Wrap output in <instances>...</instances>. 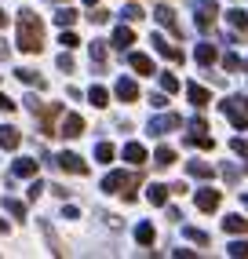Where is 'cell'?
<instances>
[{
  "label": "cell",
  "instance_id": "obj_39",
  "mask_svg": "<svg viewBox=\"0 0 248 259\" xmlns=\"http://www.w3.org/2000/svg\"><path fill=\"white\" fill-rule=\"evenodd\" d=\"M59 44H62V48H77L80 40H77V33H66V29H62V37H59Z\"/></svg>",
  "mask_w": 248,
  "mask_h": 259
},
{
  "label": "cell",
  "instance_id": "obj_2",
  "mask_svg": "<svg viewBox=\"0 0 248 259\" xmlns=\"http://www.w3.org/2000/svg\"><path fill=\"white\" fill-rule=\"evenodd\" d=\"M139 183V176H124V171H110V176L102 179V190L106 194H124V201H132V186Z\"/></svg>",
  "mask_w": 248,
  "mask_h": 259
},
{
  "label": "cell",
  "instance_id": "obj_20",
  "mask_svg": "<svg viewBox=\"0 0 248 259\" xmlns=\"http://www.w3.org/2000/svg\"><path fill=\"white\" fill-rule=\"evenodd\" d=\"M128 44H135V33H132L128 26H117V29H113V48H120V51H124Z\"/></svg>",
  "mask_w": 248,
  "mask_h": 259
},
{
  "label": "cell",
  "instance_id": "obj_6",
  "mask_svg": "<svg viewBox=\"0 0 248 259\" xmlns=\"http://www.w3.org/2000/svg\"><path fill=\"white\" fill-rule=\"evenodd\" d=\"M59 135H66V139H77V135H84V117H80V113H66Z\"/></svg>",
  "mask_w": 248,
  "mask_h": 259
},
{
  "label": "cell",
  "instance_id": "obj_41",
  "mask_svg": "<svg viewBox=\"0 0 248 259\" xmlns=\"http://www.w3.org/2000/svg\"><path fill=\"white\" fill-rule=\"evenodd\" d=\"M44 190H48V186H44V183H33V186H29V201H37V197H40V194H44Z\"/></svg>",
  "mask_w": 248,
  "mask_h": 259
},
{
  "label": "cell",
  "instance_id": "obj_13",
  "mask_svg": "<svg viewBox=\"0 0 248 259\" xmlns=\"http://www.w3.org/2000/svg\"><path fill=\"white\" fill-rule=\"evenodd\" d=\"M168 194H172V190H168V186H161V183L146 186V201L153 204V208H161V204H168Z\"/></svg>",
  "mask_w": 248,
  "mask_h": 259
},
{
  "label": "cell",
  "instance_id": "obj_46",
  "mask_svg": "<svg viewBox=\"0 0 248 259\" xmlns=\"http://www.w3.org/2000/svg\"><path fill=\"white\" fill-rule=\"evenodd\" d=\"M84 4H88V8H95V4H99V0H84Z\"/></svg>",
  "mask_w": 248,
  "mask_h": 259
},
{
  "label": "cell",
  "instance_id": "obj_3",
  "mask_svg": "<svg viewBox=\"0 0 248 259\" xmlns=\"http://www.w3.org/2000/svg\"><path fill=\"white\" fill-rule=\"evenodd\" d=\"M219 110L230 117V124H234V128L248 132V99H226V102H219Z\"/></svg>",
  "mask_w": 248,
  "mask_h": 259
},
{
  "label": "cell",
  "instance_id": "obj_18",
  "mask_svg": "<svg viewBox=\"0 0 248 259\" xmlns=\"http://www.w3.org/2000/svg\"><path fill=\"white\" fill-rule=\"evenodd\" d=\"M186 95H190L193 106H208V102H212V95L201 88V84H186Z\"/></svg>",
  "mask_w": 248,
  "mask_h": 259
},
{
  "label": "cell",
  "instance_id": "obj_19",
  "mask_svg": "<svg viewBox=\"0 0 248 259\" xmlns=\"http://www.w3.org/2000/svg\"><path fill=\"white\" fill-rule=\"evenodd\" d=\"M186 171H190L193 179H212V176H216L208 161H190V164H186Z\"/></svg>",
  "mask_w": 248,
  "mask_h": 259
},
{
  "label": "cell",
  "instance_id": "obj_31",
  "mask_svg": "<svg viewBox=\"0 0 248 259\" xmlns=\"http://www.w3.org/2000/svg\"><path fill=\"white\" fill-rule=\"evenodd\" d=\"M95 161H99V164L113 161V146H110V143H99V146H95Z\"/></svg>",
  "mask_w": 248,
  "mask_h": 259
},
{
  "label": "cell",
  "instance_id": "obj_29",
  "mask_svg": "<svg viewBox=\"0 0 248 259\" xmlns=\"http://www.w3.org/2000/svg\"><path fill=\"white\" fill-rule=\"evenodd\" d=\"M88 99H92V106H95V110H102L106 102H110V95H106V88H99V84H95L92 92H88Z\"/></svg>",
  "mask_w": 248,
  "mask_h": 259
},
{
  "label": "cell",
  "instance_id": "obj_12",
  "mask_svg": "<svg viewBox=\"0 0 248 259\" xmlns=\"http://www.w3.org/2000/svg\"><path fill=\"white\" fill-rule=\"evenodd\" d=\"M216 15H219V8H216V4H197V26L208 33V29H212V22H216Z\"/></svg>",
  "mask_w": 248,
  "mask_h": 259
},
{
  "label": "cell",
  "instance_id": "obj_40",
  "mask_svg": "<svg viewBox=\"0 0 248 259\" xmlns=\"http://www.w3.org/2000/svg\"><path fill=\"white\" fill-rule=\"evenodd\" d=\"M59 66H62V70L69 73V70H73V59H69V48L62 51V55H59Z\"/></svg>",
  "mask_w": 248,
  "mask_h": 259
},
{
  "label": "cell",
  "instance_id": "obj_16",
  "mask_svg": "<svg viewBox=\"0 0 248 259\" xmlns=\"http://www.w3.org/2000/svg\"><path fill=\"white\" fill-rule=\"evenodd\" d=\"M124 161H128V164H143L146 161V146L143 143H128V146H124Z\"/></svg>",
  "mask_w": 248,
  "mask_h": 259
},
{
  "label": "cell",
  "instance_id": "obj_35",
  "mask_svg": "<svg viewBox=\"0 0 248 259\" xmlns=\"http://www.w3.org/2000/svg\"><path fill=\"white\" fill-rule=\"evenodd\" d=\"M161 88L164 92H179V77H175V73H161Z\"/></svg>",
  "mask_w": 248,
  "mask_h": 259
},
{
  "label": "cell",
  "instance_id": "obj_44",
  "mask_svg": "<svg viewBox=\"0 0 248 259\" xmlns=\"http://www.w3.org/2000/svg\"><path fill=\"white\" fill-rule=\"evenodd\" d=\"M0 110H4V113H11V110H15V99H8V95H0Z\"/></svg>",
  "mask_w": 248,
  "mask_h": 259
},
{
  "label": "cell",
  "instance_id": "obj_1",
  "mask_svg": "<svg viewBox=\"0 0 248 259\" xmlns=\"http://www.w3.org/2000/svg\"><path fill=\"white\" fill-rule=\"evenodd\" d=\"M19 48L29 51V55L44 48V22H40L33 11H22V15H19Z\"/></svg>",
  "mask_w": 248,
  "mask_h": 259
},
{
  "label": "cell",
  "instance_id": "obj_30",
  "mask_svg": "<svg viewBox=\"0 0 248 259\" xmlns=\"http://www.w3.org/2000/svg\"><path fill=\"white\" fill-rule=\"evenodd\" d=\"M226 19H230V26H237V29H248V15H244L241 8H234V11H226Z\"/></svg>",
  "mask_w": 248,
  "mask_h": 259
},
{
  "label": "cell",
  "instance_id": "obj_4",
  "mask_svg": "<svg viewBox=\"0 0 248 259\" xmlns=\"http://www.w3.org/2000/svg\"><path fill=\"white\" fill-rule=\"evenodd\" d=\"M175 128H183V117H179V113H164V117H153V120H150V132H153V135H168V132H175Z\"/></svg>",
  "mask_w": 248,
  "mask_h": 259
},
{
  "label": "cell",
  "instance_id": "obj_10",
  "mask_svg": "<svg viewBox=\"0 0 248 259\" xmlns=\"http://www.w3.org/2000/svg\"><path fill=\"white\" fill-rule=\"evenodd\" d=\"M128 62H132V70H135V73H146V77H153V73H157V70H153V59H150V55H143V51H132Z\"/></svg>",
  "mask_w": 248,
  "mask_h": 259
},
{
  "label": "cell",
  "instance_id": "obj_34",
  "mask_svg": "<svg viewBox=\"0 0 248 259\" xmlns=\"http://www.w3.org/2000/svg\"><path fill=\"white\" fill-rule=\"evenodd\" d=\"M4 204H8V212H11L15 219H22V215H26V204H22V201H15V197H8Z\"/></svg>",
  "mask_w": 248,
  "mask_h": 259
},
{
  "label": "cell",
  "instance_id": "obj_26",
  "mask_svg": "<svg viewBox=\"0 0 248 259\" xmlns=\"http://www.w3.org/2000/svg\"><path fill=\"white\" fill-rule=\"evenodd\" d=\"M73 22H77V11H73V8H59V11H55V26L66 29V26H73Z\"/></svg>",
  "mask_w": 248,
  "mask_h": 259
},
{
  "label": "cell",
  "instance_id": "obj_14",
  "mask_svg": "<svg viewBox=\"0 0 248 259\" xmlns=\"http://www.w3.org/2000/svg\"><path fill=\"white\" fill-rule=\"evenodd\" d=\"M117 99H120V102H135V99H139V84L120 77V80H117Z\"/></svg>",
  "mask_w": 248,
  "mask_h": 259
},
{
  "label": "cell",
  "instance_id": "obj_38",
  "mask_svg": "<svg viewBox=\"0 0 248 259\" xmlns=\"http://www.w3.org/2000/svg\"><path fill=\"white\" fill-rule=\"evenodd\" d=\"M230 150L241 153V157H248V139H230Z\"/></svg>",
  "mask_w": 248,
  "mask_h": 259
},
{
  "label": "cell",
  "instance_id": "obj_8",
  "mask_svg": "<svg viewBox=\"0 0 248 259\" xmlns=\"http://www.w3.org/2000/svg\"><path fill=\"white\" fill-rule=\"evenodd\" d=\"M219 201H223L219 190H212V186L197 190V208H201V212H216V208H219Z\"/></svg>",
  "mask_w": 248,
  "mask_h": 259
},
{
  "label": "cell",
  "instance_id": "obj_25",
  "mask_svg": "<svg viewBox=\"0 0 248 259\" xmlns=\"http://www.w3.org/2000/svg\"><path fill=\"white\" fill-rule=\"evenodd\" d=\"M153 227H150V223H139V227H135V241H139V245H153Z\"/></svg>",
  "mask_w": 248,
  "mask_h": 259
},
{
  "label": "cell",
  "instance_id": "obj_37",
  "mask_svg": "<svg viewBox=\"0 0 248 259\" xmlns=\"http://www.w3.org/2000/svg\"><path fill=\"white\" fill-rule=\"evenodd\" d=\"M226 252L234 255V259H237V255H248V241H234V245H230Z\"/></svg>",
  "mask_w": 248,
  "mask_h": 259
},
{
  "label": "cell",
  "instance_id": "obj_33",
  "mask_svg": "<svg viewBox=\"0 0 248 259\" xmlns=\"http://www.w3.org/2000/svg\"><path fill=\"white\" fill-rule=\"evenodd\" d=\"M124 19H128V22H139V19H146V11L139 8V4H128V8H124Z\"/></svg>",
  "mask_w": 248,
  "mask_h": 259
},
{
  "label": "cell",
  "instance_id": "obj_47",
  "mask_svg": "<svg viewBox=\"0 0 248 259\" xmlns=\"http://www.w3.org/2000/svg\"><path fill=\"white\" fill-rule=\"evenodd\" d=\"M4 22H8V15H4V11H0V26H4Z\"/></svg>",
  "mask_w": 248,
  "mask_h": 259
},
{
  "label": "cell",
  "instance_id": "obj_23",
  "mask_svg": "<svg viewBox=\"0 0 248 259\" xmlns=\"http://www.w3.org/2000/svg\"><path fill=\"white\" fill-rule=\"evenodd\" d=\"M223 227H226L230 234H248V219H241V215H226Z\"/></svg>",
  "mask_w": 248,
  "mask_h": 259
},
{
  "label": "cell",
  "instance_id": "obj_9",
  "mask_svg": "<svg viewBox=\"0 0 248 259\" xmlns=\"http://www.w3.org/2000/svg\"><path fill=\"white\" fill-rule=\"evenodd\" d=\"M153 19L161 22V26H168V29L175 33V37H183V26L175 22V11H172V8H164V4H161V8H153Z\"/></svg>",
  "mask_w": 248,
  "mask_h": 259
},
{
  "label": "cell",
  "instance_id": "obj_27",
  "mask_svg": "<svg viewBox=\"0 0 248 259\" xmlns=\"http://www.w3.org/2000/svg\"><path fill=\"white\" fill-rule=\"evenodd\" d=\"M19 73L22 84H37V88H44V77H37V70H29V66H22V70H15Z\"/></svg>",
  "mask_w": 248,
  "mask_h": 259
},
{
  "label": "cell",
  "instance_id": "obj_24",
  "mask_svg": "<svg viewBox=\"0 0 248 259\" xmlns=\"http://www.w3.org/2000/svg\"><path fill=\"white\" fill-rule=\"evenodd\" d=\"M153 161H157V168H172L175 164V150L172 146H161V150L153 153Z\"/></svg>",
  "mask_w": 248,
  "mask_h": 259
},
{
  "label": "cell",
  "instance_id": "obj_17",
  "mask_svg": "<svg viewBox=\"0 0 248 259\" xmlns=\"http://www.w3.org/2000/svg\"><path fill=\"white\" fill-rule=\"evenodd\" d=\"M186 146H201V150H212V146H216V139H212V135H204V128H193V135H186Z\"/></svg>",
  "mask_w": 248,
  "mask_h": 259
},
{
  "label": "cell",
  "instance_id": "obj_48",
  "mask_svg": "<svg viewBox=\"0 0 248 259\" xmlns=\"http://www.w3.org/2000/svg\"><path fill=\"white\" fill-rule=\"evenodd\" d=\"M241 204H244V208H248V194H244V197H241Z\"/></svg>",
  "mask_w": 248,
  "mask_h": 259
},
{
  "label": "cell",
  "instance_id": "obj_11",
  "mask_svg": "<svg viewBox=\"0 0 248 259\" xmlns=\"http://www.w3.org/2000/svg\"><path fill=\"white\" fill-rule=\"evenodd\" d=\"M153 51H161V55H164V59H172V62H183V48L168 44L164 37H153Z\"/></svg>",
  "mask_w": 248,
  "mask_h": 259
},
{
  "label": "cell",
  "instance_id": "obj_21",
  "mask_svg": "<svg viewBox=\"0 0 248 259\" xmlns=\"http://www.w3.org/2000/svg\"><path fill=\"white\" fill-rule=\"evenodd\" d=\"M11 171H15V176H22V179H29V176H37V161H29V157H19Z\"/></svg>",
  "mask_w": 248,
  "mask_h": 259
},
{
  "label": "cell",
  "instance_id": "obj_5",
  "mask_svg": "<svg viewBox=\"0 0 248 259\" xmlns=\"http://www.w3.org/2000/svg\"><path fill=\"white\" fill-rule=\"evenodd\" d=\"M40 132L44 135H55V117H59V106H55V102H48V106H44V102H40ZM37 113H33V117H37Z\"/></svg>",
  "mask_w": 248,
  "mask_h": 259
},
{
  "label": "cell",
  "instance_id": "obj_36",
  "mask_svg": "<svg viewBox=\"0 0 248 259\" xmlns=\"http://www.w3.org/2000/svg\"><path fill=\"white\" fill-rule=\"evenodd\" d=\"M88 19H92V26H102V22H110V11H106V8H95Z\"/></svg>",
  "mask_w": 248,
  "mask_h": 259
},
{
  "label": "cell",
  "instance_id": "obj_22",
  "mask_svg": "<svg viewBox=\"0 0 248 259\" xmlns=\"http://www.w3.org/2000/svg\"><path fill=\"white\" fill-rule=\"evenodd\" d=\"M92 66H95V70H106V40L92 44Z\"/></svg>",
  "mask_w": 248,
  "mask_h": 259
},
{
  "label": "cell",
  "instance_id": "obj_42",
  "mask_svg": "<svg viewBox=\"0 0 248 259\" xmlns=\"http://www.w3.org/2000/svg\"><path fill=\"white\" fill-rule=\"evenodd\" d=\"M223 66H226V70H230V73H234V70H237V66H241V59H237V55H226V59H223Z\"/></svg>",
  "mask_w": 248,
  "mask_h": 259
},
{
  "label": "cell",
  "instance_id": "obj_15",
  "mask_svg": "<svg viewBox=\"0 0 248 259\" xmlns=\"http://www.w3.org/2000/svg\"><path fill=\"white\" fill-rule=\"evenodd\" d=\"M19 143H22V135H19V128H0V146L4 150H19Z\"/></svg>",
  "mask_w": 248,
  "mask_h": 259
},
{
  "label": "cell",
  "instance_id": "obj_32",
  "mask_svg": "<svg viewBox=\"0 0 248 259\" xmlns=\"http://www.w3.org/2000/svg\"><path fill=\"white\" fill-rule=\"evenodd\" d=\"M183 237H190V241H197V245H208V241H212V237H208L204 230H193V227H183Z\"/></svg>",
  "mask_w": 248,
  "mask_h": 259
},
{
  "label": "cell",
  "instance_id": "obj_7",
  "mask_svg": "<svg viewBox=\"0 0 248 259\" xmlns=\"http://www.w3.org/2000/svg\"><path fill=\"white\" fill-rule=\"evenodd\" d=\"M55 161H59V168H62V171H69V176H88V164L77 157V153H59Z\"/></svg>",
  "mask_w": 248,
  "mask_h": 259
},
{
  "label": "cell",
  "instance_id": "obj_43",
  "mask_svg": "<svg viewBox=\"0 0 248 259\" xmlns=\"http://www.w3.org/2000/svg\"><path fill=\"white\" fill-rule=\"evenodd\" d=\"M223 176H226V183H237V168H234V164H226V168H223Z\"/></svg>",
  "mask_w": 248,
  "mask_h": 259
},
{
  "label": "cell",
  "instance_id": "obj_28",
  "mask_svg": "<svg viewBox=\"0 0 248 259\" xmlns=\"http://www.w3.org/2000/svg\"><path fill=\"white\" fill-rule=\"evenodd\" d=\"M197 62L212 66V62H216V48H212V44H197Z\"/></svg>",
  "mask_w": 248,
  "mask_h": 259
},
{
  "label": "cell",
  "instance_id": "obj_45",
  "mask_svg": "<svg viewBox=\"0 0 248 259\" xmlns=\"http://www.w3.org/2000/svg\"><path fill=\"white\" fill-rule=\"evenodd\" d=\"M4 230H8V223H4V219H0V234H4Z\"/></svg>",
  "mask_w": 248,
  "mask_h": 259
}]
</instances>
